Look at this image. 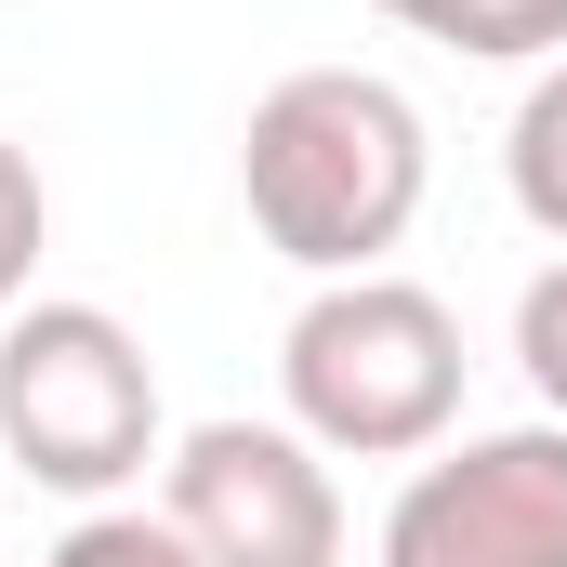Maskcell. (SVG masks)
Masks as SVG:
<instances>
[{"mask_svg":"<svg viewBox=\"0 0 567 567\" xmlns=\"http://www.w3.org/2000/svg\"><path fill=\"white\" fill-rule=\"evenodd\" d=\"M435 185V133L383 66H290L238 120V212L303 278H370Z\"/></svg>","mask_w":567,"mask_h":567,"instance_id":"cell-1","label":"cell"},{"mask_svg":"<svg viewBox=\"0 0 567 567\" xmlns=\"http://www.w3.org/2000/svg\"><path fill=\"white\" fill-rule=\"evenodd\" d=\"M462 370L475 357H462L449 290L396 278V265L317 278L278 330V423L317 435L330 462H423L462 423Z\"/></svg>","mask_w":567,"mask_h":567,"instance_id":"cell-2","label":"cell"},{"mask_svg":"<svg viewBox=\"0 0 567 567\" xmlns=\"http://www.w3.org/2000/svg\"><path fill=\"white\" fill-rule=\"evenodd\" d=\"M0 462L53 502H120L145 462H172L158 357L133 343L120 303L40 290L0 317Z\"/></svg>","mask_w":567,"mask_h":567,"instance_id":"cell-3","label":"cell"},{"mask_svg":"<svg viewBox=\"0 0 567 567\" xmlns=\"http://www.w3.org/2000/svg\"><path fill=\"white\" fill-rule=\"evenodd\" d=\"M158 515L185 528L198 567H343V488H330V449L251 410H212V423L172 435L158 462Z\"/></svg>","mask_w":567,"mask_h":567,"instance_id":"cell-4","label":"cell"},{"mask_svg":"<svg viewBox=\"0 0 567 567\" xmlns=\"http://www.w3.org/2000/svg\"><path fill=\"white\" fill-rule=\"evenodd\" d=\"M370 567H567V423L449 435L383 502Z\"/></svg>","mask_w":567,"mask_h":567,"instance_id":"cell-5","label":"cell"},{"mask_svg":"<svg viewBox=\"0 0 567 567\" xmlns=\"http://www.w3.org/2000/svg\"><path fill=\"white\" fill-rule=\"evenodd\" d=\"M370 13L435 53H475V66H555L567 53V0H370Z\"/></svg>","mask_w":567,"mask_h":567,"instance_id":"cell-6","label":"cell"},{"mask_svg":"<svg viewBox=\"0 0 567 567\" xmlns=\"http://www.w3.org/2000/svg\"><path fill=\"white\" fill-rule=\"evenodd\" d=\"M502 198L567 238V53L555 66H528V93H515V120H502Z\"/></svg>","mask_w":567,"mask_h":567,"instance_id":"cell-7","label":"cell"},{"mask_svg":"<svg viewBox=\"0 0 567 567\" xmlns=\"http://www.w3.org/2000/svg\"><path fill=\"white\" fill-rule=\"evenodd\" d=\"M40 251H53V185H40L27 145L0 133V317L40 303Z\"/></svg>","mask_w":567,"mask_h":567,"instance_id":"cell-8","label":"cell"},{"mask_svg":"<svg viewBox=\"0 0 567 567\" xmlns=\"http://www.w3.org/2000/svg\"><path fill=\"white\" fill-rule=\"evenodd\" d=\"M40 567H198V555H185V528H172L158 502H93Z\"/></svg>","mask_w":567,"mask_h":567,"instance_id":"cell-9","label":"cell"},{"mask_svg":"<svg viewBox=\"0 0 567 567\" xmlns=\"http://www.w3.org/2000/svg\"><path fill=\"white\" fill-rule=\"evenodd\" d=\"M515 370H528L542 423H567V251H555L528 290H515Z\"/></svg>","mask_w":567,"mask_h":567,"instance_id":"cell-10","label":"cell"}]
</instances>
